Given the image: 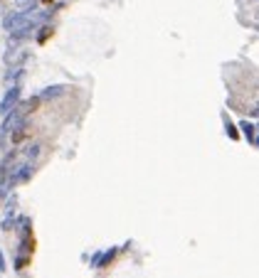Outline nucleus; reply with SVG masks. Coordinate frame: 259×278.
Wrapping results in <instances>:
<instances>
[]
</instances>
